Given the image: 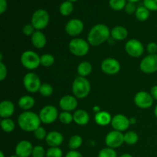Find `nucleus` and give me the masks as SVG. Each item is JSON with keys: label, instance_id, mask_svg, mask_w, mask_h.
<instances>
[{"label": "nucleus", "instance_id": "nucleus-24", "mask_svg": "<svg viewBox=\"0 0 157 157\" xmlns=\"http://www.w3.org/2000/svg\"><path fill=\"white\" fill-rule=\"evenodd\" d=\"M18 106L25 111L31 110L35 104V100L30 95H24L18 100Z\"/></svg>", "mask_w": 157, "mask_h": 157}, {"label": "nucleus", "instance_id": "nucleus-22", "mask_svg": "<svg viewBox=\"0 0 157 157\" xmlns=\"http://www.w3.org/2000/svg\"><path fill=\"white\" fill-rule=\"evenodd\" d=\"M112 117L110 113L107 111H100L95 114L94 121L98 125L104 127L111 124Z\"/></svg>", "mask_w": 157, "mask_h": 157}, {"label": "nucleus", "instance_id": "nucleus-52", "mask_svg": "<svg viewBox=\"0 0 157 157\" xmlns=\"http://www.w3.org/2000/svg\"><path fill=\"white\" fill-rule=\"evenodd\" d=\"M0 157H5L4 153H3L2 151H1V152H0Z\"/></svg>", "mask_w": 157, "mask_h": 157}, {"label": "nucleus", "instance_id": "nucleus-41", "mask_svg": "<svg viewBox=\"0 0 157 157\" xmlns=\"http://www.w3.org/2000/svg\"><path fill=\"white\" fill-rule=\"evenodd\" d=\"M124 9H125V12H127V14L131 15V14L135 13L137 9H136V5H135L134 2H128L127 3V5H126Z\"/></svg>", "mask_w": 157, "mask_h": 157}, {"label": "nucleus", "instance_id": "nucleus-46", "mask_svg": "<svg viewBox=\"0 0 157 157\" xmlns=\"http://www.w3.org/2000/svg\"><path fill=\"white\" fill-rule=\"evenodd\" d=\"M150 94L152 95L153 98L157 101V85H154L150 90Z\"/></svg>", "mask_w": 157, "mask_h": 157}, {"label": "nucleus", "instance_id": "nucleus-4", "mask_svg": "<svg viewBox=\"0 0 157 157\" xmlns=\"http://www.w3.org/2000/svg\"><path fill=\"white\" fill-rule=\"evenodd\" d=\"M68 48L72 55L77 57H84L90 50V44L83 38H75L69 42Z\"/></svg>", "mask_w": 157, "mask_h": 157}, {"label": "nucleus", "instance_id": "nucleus-30", "mask_svg": "<svg viewBox=\"0 0 157 157\" xmlns=\"http://www.w3.org/2000/svg\"><path fill=\"white\" fill-rule=\"evenodd\" d=\"M139 140V136L134 131H129L124 134V143L127 145H134Z\"/></svg>", "mask_w": 157, "mask_h": 157}, {"label": "nucleus", "instance_id": "nucleus-48", "mask_svg": "<svg viewBox=\"0 0 157 157\" xmlns=\"http://www.w3.org/2000/svg\"><path fill=\"white\" fill-rule=\"evenodd\" d=\"M93 110L96 113L101 111V108H100V107H98V106H94V107H93Z\"/></svg>", "mask_w": 157, "mask_h": 157}, {"label": "nucleus", "instance_id": "nucleus-34", "mask_svg": "<svg viewBox=\"0 0 157 157\" xmlns=\"http://www.w3.org/2000/svg\"><path fill=\"white\" fill-rule=\"evenodd\" d=\"M58 119L62 124H70L74 121L73 114L71 113V112L67 111H62L61 113H59Z\"/></svg>", "mask_w": 157, "mask_h": 157}, {"label": "nucleus", "instance_id": "nucleus-2", "mask_svg": "<svg viewBox=\"0 0 157 157\" xmlns=\"http://www.w3.org/2000/svg\"><path fill=\"white\" fill-rule=\"evenodd\" d=\"M41 123L39 115L30 110L22 112L18 118V126L25 132H34L41 127Z\"/></svg>", "mask_w": 157, "mask_h": 157}, {"label": "nucleus", "instance_id": "nucleus-3", "mask_svg": "<svg viewBox=\"0 0 157 157\" xmlns=\"http://www.w3.org/2000/svg\"><path fill=\"white\" fill-rule=\"evenodd\" d=\"M90 91V81L86 78L77 77L72 84V93L75 98L84 99Z\"/></svg>", "mask_w": 157, "mask_h": 157}, {"label": "nucleus", "instance_id": "nucleus-9", "mask_svg": "<svg viewBox=\"0 0 157 157\" xmlns=\"http://www.w3.org/2000/svg\"><path fill=\"white\" fill-rule=\"evenodd\" d=\"M124 143V134L117 130H112L109 132L105 137V144L107 147L116 149L121 147Z\"/></svg>", "mask_w": 157, "mask_h": 157}, {"label": "nucleus", "instance_id": "nucleus-15", "mask_svg": "<svg viewBox=\"0 0 157 157\" xmlns=\"http://www.w3.org/2000/svg\"><path fill=\"white\" fill-rule=\"evenodd\" d=\"M130 125V120L124 114H117L112 118L111 126L114 130L124 132L129 128Z\"/></svg>", "mask_w": 157, "mask_h": 157}, {"label": "nucleus", "instance_id": "nucleus-36", "mask_svg": "<svg viewBox=\"0 0 157 157\" xmlns=\"http://www.w3.org/2000/svg\"><path fill=\"white\" fill-rule=\"evenodd\" d=\"M63 152L60 147H50L46 151V157H62Z\"/></svg>", "mask_w": 157, "mask_h": 157}, {"label": "nucleus", "instance_id": "nucleus-49", "mask_svg": "<svg viewBox=\"0 0 157 157\" xmlns=\"http://www.w3.org/2000/svg\"><path fill=\"white\" fill-rule=\"evenodd\" d=\"M120 157H133V156H132V155L129 154V153H124V154L121 155Z\"/></svg>", "mask_w": 157, "mask_h": 157}, {"label": "nucleus", "instance_id": "nucleus-19", "mask_svg": "<svg viewBox=\"0 0 157 157\" xmlns=\"http://www.w3.org/2000/svg\"><path fill=\"white\" fill-rule=\"evenodd\" d=\"M15 112V105L9 100L2 101L0 104V116L2 119L10 118Z\"/></svg>", "mask_w": 157, "mask_h": 157}, {"label": "nucleus", "instance_id": "nucleus-23", "mask_svg": "<svg viewBox=\"0 0 157 157\" xmlns=\"http://www.w3.org/2000/svg\"><path fill=\"white\" fill-rule=\"evenodd\" d=\"M110 36L116 41H123L128 36V31L124 26H116L110 31Z\"/></svg>", "mask_w": 157, "mask_h": 157}, {"label": "nucleus", "instance_id": "nucleus-27", "mask_svg": "<svg viewBox=\"0 0 157 157\" xmlns=\"http://www.w3.org/2000/svg\"><path fill=\"white\" fill-rule=\"evenodd\" d=\"M74 10V6L73 3L70 1H64V2L61 3L59 8V12L64 16H67V15H71V12Z\"/></svg>", "mask_w": 157, "mask_h": 157}, {"label": "nucleus", "instance_id": "nucleus-39", "mask_svg": "<svg viewBox=\"0 0 157 157\" xmlns=\"http://www.w3.org/2000/svg\"><path fill=\"white\" fill-rule=\"evenodd\" d=\"M144 5L149 11H157V0H144Z\"/></svg>", "mask_w": 157, "mask_h": 157}, {"label": "nucleus", "instance_id": "nucleus-1", "mask_svg": "<svg viewBox=\"0 0 157 157\" xmlns=\"http://www.w3.org/2000/svg\"><path fill=\"white\" fill-rule=\"evenodd\" d=\"M110 36V30L104 24H97L90 29L87 35V41L92 46H99Z\"/></svg>", "mask_w": 157, "mask_h": 157}, {"label": "nucleus", "instance_id": "nucleus-8", "mask_svg": "<svg viewBox=\"0 0 157 157\" xmlns=\"http://www.w3.org/2000/svg\"><path fill=\"white\" fill-rule=\"evenodd\" d=\"M38 115L41 123L44 124H51L58 119L59 113L55 106L47 105L41 108Z\"/></svg>", "mask_w": 157, "mask_h": 157}, {"label": "nucleus", "instance_id": "nucleus-33", "mask_svg": "<svg viewBox=\"0 0 157 157\" xmlns=\"http://www.w3.org/2000/svg\"><path fill=\"white\" fill-rule=\"evenodd\" d=\"M53 91L54 90L52 86L50 84H48V83L41 84L39 90H38V92H39L41 96L46 97V98L52 96V94H53Z\"/></svg>", "mask_w": 157, "mask_h": 157}, {"label": "nucleus", "instance_id": "nucleus-5", "mask_svg": "<svg viewBox=\"0 0 157 157\" xmlns=\"http://www.w3.org/2000/svg\"><path fill=\"white\" fill-rule=\"evenodd\" d=\"M41 56L35 52L28 50L23 52L21 55V63L25 68L28 70H35L41 64Z\"/></svg>", "mask_w": 157, "mask_h": 157}, {"label": "nucleus", "instance_id": "nucleus-25", "mask_svg": "<svg viewBox=\"0 0 157 157\" xmlns=\"http://www.w3.org/2000/svg\"><path fill=\"white\" fill-rule=\"evenodd\" d=\"M77 71H78V75L80 77L86 78L88 75H90V73L92 72L91 64L90 62H88V61H83V62H81L78 64Z\"/></svg>", "mask_w": 157, "mask_h": 157}, {"label": "nucleus", "instance_id": "nucleus-13", "mask_svg": "<svg viewBox=\"0 0 157 157\" xmlns=\"http://www.w3.org/2000/svg\"><path fill=\"white\" fill-rule=\"evenodd\" d=\"M101 70L104 74L108 75H114L121 71V64L117 59L107 58L101 63Z\"/></svg>", "mask_w": 157, "mask_h": 157}, {"label": "nucleus", "instance_id": "nucleus-38", "mask_svg": "<svg viewBox=\"0 0 157 157\" xmlns=\"http://www.w3.org/2000/svg\"><path fill=\"white\" fill-rule=\"evenodd\" d=\"M32 157H44L46 156V151L41 146L34 147L32 150Z\"/></svg>", "mask_w": 157, "mask_h": 157}, {"label": "nucleus", "instance_id": "nucleus-7", "mask_svg": "<svg viewBox=\"0 0 157 157\" xmlns=\"http://www.w3.org/2000/svg\"><path fill=\"white\" fill-rule=\"evenodd\" d=\"M23 85L29 93H36L39 90L41 85L40 78L33 72L27 73L23 78Z\"/></svg>", "mask_w": 157, "mask_h": 157}, {"label": "nucleus", "instance_id": "nucleus-14", "mask_svg": "<svg viewBox=\"0 0 157 157\" xmlns=\"http://www.w3.org/2000/svg\"><path fill=\"white\" fill-rule=\"evenodd\" d=\"M84 23L78 18H73L67 21L65 25V32L68 35L72 37L78 36L84 30Z\"/></svg>", "mask_w": 157, "mask_h": 157}, {"label": "nucleus", "instance_id": "nucleus-50", "mask_svg": "<svg viewBox=\"0 0 157 157\" xmlns=\"http://www.w3.org/2000/svg\"><path fill=\"white\" fill-rule=\"evenodd\" d=\"M154 115L155 117L157 118V104L156 105V107H155L154 108Z\"/></svg>", "mask_w": 157, "mask_h": 157}, {"label": "nucleus", "instance_id": "nucleus-42", "mask_svg": "<svg viewBox=\"0 0 157 157\" xmlns=\"http://www.w3.org/2000/svg\"><path fill=\"white\" fill-rule=\"evenodd\" d=\"M147 51L149 53V55H155L157 52V44L155 42L149 43L147 46Z\"/></svg>", "mask_w": 157, "mask_h": 157}, {"label": "nucleus", "instance_id": "nucleus-54", "mask_svg": "<svg viewBox=\"0 0 157 157\" xmlns=\"http://www.w3.org/2000/svg\"><path fill=\"white\" fill-rule=\"evenodd\" d=\"M67 1H70V2H76V1H78V0H67Z\"/></svg>", "mask_w": 157, "mask_h": 157}, {"label": "nucleus", "instance_id": "nucleus-29", "mask_svg": "<svg viewBox=\"0 0 157 157\" xmlns=\"http://www.w3.org/2000/svg\"><path fill=\"white\" fill-rule=\"evenodd\" d=\"M2 130L6 133H11L15 130V123L10 118H5L1 121Z\"/></svg>", "mask_w": 157, "mask_h": 157}, {"label": "nucleus", "instance_id": "nucleus-37", "mask_svg": "<svg viewBox=\"0 0 157 157\" xmlns=\"http://www.w3.org/2000/svg\"><path fill=\"white\" fill-rule=\"evenodd\" d=\"M34 136L38 140H43L46 139V136H47L48 133L47 131L45 130V129L42 127H39L38 129L35 130L33 132Z\"/></svg>", "mask_w": 157, "mask_h": 157}, {"label": "nucleus", "instance_id": "nucleus-43", "mask_svg": "<svg viewBox=\"0 0 157 157\" xmlns=\"http://www.w3.org/2000/svg\"><path fill=\"white\" fill-rule=\"evenodd\" d=\"M6 76H7V67L2 61H0V80L2 81H4Z\"/></svg>", "mask_w": 157, "mask_h": 157}, {"label": "nucleus", "instance_id": "nucleus-31", "mask_svg": "<svg viewBox=\"0 0 157 157\" xmlns=\"http://www.w3.org/2000/svg\"><path fill=\"white\" fill-rule=\"evenodd\" d=\"M40 61H41V65H42L43 67H49L53 65L55 61V59L53 55L47 53L41 55Z\"/></svg>", "mask_w": 157, "mask_h": 157}, {"label": "nucleus", "instance_id": "nucleus-17", "mask_svg": "<svg viewBox=\"0 0 157 157\" xmlns=\"http://www.w3.org/2000/svg\"><path fill=\"white\" fill-rule=\"evenodd\" d=\"M33 148L32 143L29 140H21L15 147V154L18 157H29L32 156Z\"/></svg>", "mask_w": 157, "mask_h": 157}, {"label": "nucleus", "instance_id": "nucleus-47", "mask_svg": "<svg viewBox=\"0 0 157 157\" xmlns=\"http://www.w3.org/2000/svg\"><path fill=\"white\" fill-rule=\"evenodd\" d=\"M129 120H130V125H131V124H135L136 123V119L135 117H130V118H129Z\"/></svg>", "mask_w": 157, "mask_h": 157}, {"label": "nucleus", "instance_id": "nucleus-45", "mask_svg": "<svg viewBox=\"0 0 157 157\" xmlns=\"http://www.w3.org/2000/svg\"><path fill=\"white\" fill-rule=\"evenodd\" d=\"M7 9V1L0 0V13L3 14Z\"/></svg>", "mask_w": 157, "mask_h": 157}, {"label": "nucleus", "instance_id": "nucleus-12", "mask_svg": "<svg viewBox=\"0 0 157 157\" xmlns=\"http://www.w3.org/2000/svg\"><path fill=\"white\" fill-rule=\"evenodd\" d=\"M153 98L150 93L144 90L137 92L134 97V104L141 109H148L153 104Z\"/></svg>", "mask_w": 157, "mask_h": 157}, {"label": "nucleus", "instance_id": "nucleus-35", "mask_svg": "<svg viewBox=\"0 0 157 157\" xmlns=\"http://www.w3.org/2000/svg\"><path fill=\"white\" fill-rule=\"evenodd\" d=\"M98 157H117V154L114 149L105 147L100 150L98 153Z\"/></svg>", "mask_w": 157, "mask_h": 157}, {"label": "nucleus", "instance_id": "nucleus-11", "mask_svg": "<svg viewBox=\"0 0 157 157\" xmlns=\"http://www.w3.org/2000/svg\"><path fill=\"white\" fill-rule=\"evenodd\" d=\"M126 52L133 58H139L144 54V47L140 41L137 39H130L125 44Z\"/></svg>", "mask_w": 157, "mask_h": 157}, {"label": "nucleus", "instance_id": "nucleus-53", "mask_svg": "<svg viewBox=\"0 0 157 157\" xmlns=\"http://www.w3.org/2000/svg\"><path fill=\"white\" fill-rule=\"evenodd\" d=\"M9 157H18V156H17V155L15 154H15H14V155H12V156H10Z\"/></svg>", "mask_w": 157, "mask_h": 157}, {"label": "nucleus", "instance_id": "nucleus-18", "mask_svg": "<svg viewBox=\"0 0 157 157\" xmlns=\"http://www.w3.org/2000/svg\"><path fill=\"white\" fill-rule=\"evenodd\" d=\"M46 144L51 147H59L64 141V136L58 131H51L46 136Z\"/></svg>", "mask_w": 157, "mask_h": 157}, {"label": "nucleus", "instance_id": "nucleus-44", "mask_svg": "<svg viewBox=\"0 0 157 157\" xmlns=\"http://www.w3.org/2000/svg\"><path fill=\"white\" fill-rule=\"evenodd\" d=\"M65 157H84L82 156L80 152L77 151V150H70L68 153L66 154Z\"/></svg>", "mask_w": 157, "mask_h": 157}, {"label": "nucleus", "instance_id": "nucleus-16", "mask_svg": "<svg viewBox=\"0 0 157 157\" xmlns=\"http://www.w3.org/2000/svg\"><path fill=\"white\" fill-rule=\"evenodd\" d=\"M59 106L63 111H73L78 107V99L74 95H64L60 99Z\"/></svg>", "mask_w": 157, "mask_h": 157}, {"label": "nucleus", "instance_id": "nucleus-26", "mask_svg": "<svg viewBox=\"0 0 157 157\" xmlns=\"http://www.w3.org/2000/svg\"><path fill=\"white\" fill-rule=\"evenodd\" d=\"M83 143L82 137L79 135H74L70 138L68 141V147L71 150H77L81 147Z\"/></svg>", "mask_w": 157, "mask_h": 157}, {"label": "nucleus", "instance_id": "nucleus-6", "mask_svg": "<svg viewBox=\"0 0 157 157\" xmlns=\"http://www.w3.org/2000/svg\"><path fill=\"white\" fill-rule=\"evenodd\" d=\"M48 12L44 9H38L33 13L31 20V24L34 26L36 31H41L45 29L49 23Z\"/></svg>", "mask_w": 157, "mask_h": 157}, {"label": "nucleus", "instance_id": "nucleus-40", "mask_svg": "<svg viewBox=\"0 0 157 157\" xmlns=\"http://www.w3.org/2000/svg\"><path fill=\"white\" fill-rule=\"evenodd\" d=\"M35 31L36 30L32 24H26L22 28V33L26 36H32Z\"/></svg>", "mask_w": 157, "mask_h": 157}, {"label": "nucleus", "instance_id": "nucleus-32", "mask_svg": "<svg viewBox=\"0 0 157 157\" xmlns=\"http://www.w3.org/2000/svg\"><path fill=\"white\" fill-rule=\"evenodd\" d=\"M127 3V0H110L109 6L113 10L121 11L125 8Z\"/></svg>", "mask_w": 157, "mask_h": 157}, {"label": "nucleus", "instance_id": "nucleus-10", "mask_svg": "<svg viewBox=\"0 0 157 157\" xmlns=\"http://www.w3.org/2000/svg\"><path fill=\"white\" fill-rule=\"evenodd\" d=\"M140 68L144 74H153L157 71V55H148L141 61Z\"/></svg>", "mask_w": 157, "mask_h": 157}, {"label": "nucleus", "instance_id": "nucleus-20", "mask_svg": "<svg viewBox=\"0 0 157 157\" xmlns=\"http://www.w3.org/2000/svg\"><path fill=\"white\" fill-rule=\"evenodd\" d=\"M74 122L80 126H84L90 121V115L86 110L83 109L75 110L73 114Z\"/></svg>", "mask_w": 157, "mask_h": 157}, {"label": "nucleus", "instance_id": "nucleus-51", "mask_svg": "<svg viewBox=\"0 0 157 157\" xmlns=\"http://www.w3.org/2000/svg\"><path fill=\"white\" fill-rule=\"evenodd\" d=\"M127 1L130 2H139L140 0H127Z\"/></svg>", "mask_w": 157, "mask_h": 157}, {"label": "nucleus", "instance_id": "nucleus-28", "mask_svg": "<svg viewBox=\"0 0 157 157\" xmlns=\"http://www.w3.org/2000/svg\"><path fill=\"white\" fill-rule=\"evenodd\" d=\"M135 15L139 21H144L148 19V18L150 17V11L145 6H140V7L137 8L136 12H135Z\"/></svg>", "mask_w": 157, "mask_h": 157}, {"label": "nucleus", "instance_id": "nucleus-21", "mask_svg": "<svg viewBox=\"0 0 157 157\" xmlns=\"http://www.w3.org/2000/svg\"><path fill=\"white\" fill-rule=\"evenodd\" d=\"M31 40L34 47L38 49L43 48L47 43L45 35L41 31H35V33L31 36Z\"/></svg>", "mask_w": 157, "mask_h": 157}]
</instances>
